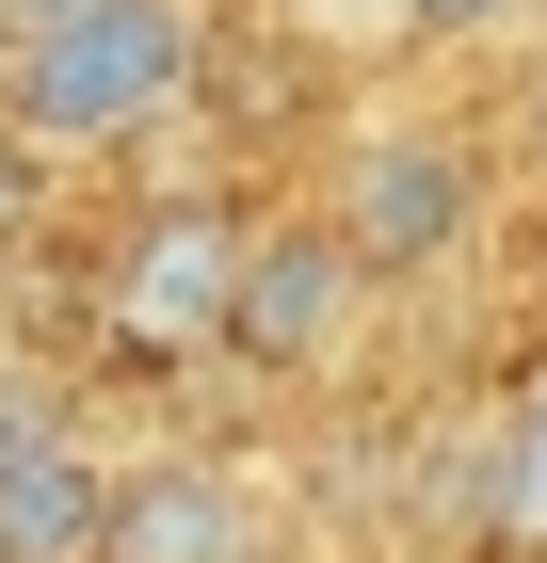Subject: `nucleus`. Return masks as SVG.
<instances>
[{"label": "nucleus", "instance_id": "6", "mask_svg": "<svg viewBox=\"0 0 547 563\" xmlns=\"http://www.w3.org/2000/svg\"><path fill=\"white\" fill-rule=\"evenodd\" d=\"M97 516H113V451L81 419H33L0 451V563H97Z\"/></svg>", "mask_w": 547, "mask_h": 563}, {"label": "nucleus", "instance_id": "7", "mask_svg": "<svg viewBox=\"0 0 547 563\" xmlns=\"http://www.w3.org/2000/svg\"><path fill=\"white\" fill-rule=\"evenodd\" d=\"M483 531H500V548H547V354L515 371L500 434H483Z\"/></svg>", "mask_w": 547, "mask_h": 563}, {"label": "nucleus", "instance_id": "4", "mask_svg": "<svg viewBox=\"0 0 547 563\" xmlns=\"http://www.w3.org/2000/svg\"><path fill=\"white\" fill-rule=\"evenodd\" d=\"M371 274L338 242L322 210H242V274H226V354H242L258 387H322L338 354L371 339Z\"/></svg>", "mask_w": 547, "mask_h": 563}, {"label": "nucleus", "instance_id": "1", "mask_svg": "<svg viewBox=\"0 0 547 563\" xmlns=\"http://www.w3.org/2000/svg\"><path fill=\"white\" fill-rule=\"evenodd\" d=\"M194 81H210V0H65L33 33H0V130L48 145L65 177L177 130Z\"/></svg>", "mask_w": 547, "mask_h": 563}, {"label": "nucleus", "instance_id": "11", "mask_svg": "<svg viewBox=\"0 0 547 563\" xmlns=\"http://www.w3.org/2000/svg\"><path fill=\"white\" fill-rule=\"evenodd\" d=\"M33 16H65V0H0V33H33Z\"/></svg>", "mask_w": 547, "mask_h": 563}, {"label": "nucleus", "instance_id": "3", "mask_svg": "<svg viewBox=\"0 0 547 563\" xmlns=\"http://www.w3.org/2000/svg\"><path fill=\"white\" fill-rule=\"evenodd\" d=\"M226 274H242V210H226V194L129 210L113 258H97V354H113V371H194V354H226Z\"/></svg>", "mask_w": 547, "mask_h": 563}, {"label": "nucleus", "instance_id": "9", "mask_svg": "<svg viewBox=\"0 0 547 563\" xmlns=\"http://www.w3.org/2000/svg\"><path fill=\"white\" fill-rule=\"evenodd\" d=\"M547 0H403V33L419 48H500V33H532Z\"/></svg>", "mask_w": 547, "mask_h": 563}, {"label": "nucleus", "instance_id": "5", "mask_svg": "<svg viewBox=\"0 0 547 563\" xmlns=\"http://www.w3.org/2000/svg\"><path fill=\"white\" fill-rule=\"evenodd\" d=\"M97 563H258V483L226 451H113Z\"/></svg>", "mask_w": 547, "mask_h": 563}, {"label": "nucleus", "instance_id": "2", "mask_svg": "<svg viewBox=\"0 0 547 563\" xmlns=\"http://www.w3.org/2000/svg\"><path fill=\"white\" fill-rule=\"evenodd\" d=\"M483 210H500V162L451 130V113H371L322 177V225L354 242L371 290H435L451 258H483Z\"/></svg>", "mask_w": 547, "mask_h": 563}, {"label": "nucleus", "instance_id": "8", "mask_svg": "<svg viewBox=\"0 0 547 563\" xmlns=\"http://www.w3.org/2000/svg\"><path fill=\"white\" fill-rule=\"evenodd\" d=\"M48 210H65V162H48V145H17V130H0V274H33V242H48Z\"/></svg>", "mask_w": 547, "mask_h": 563}, {"label": "nucleus", "instance_id": "10", "mask_svg": "<svg viewBox=\"0 0 547 563\" xmlns=\"http://www.w3.org/2000/svg\"><path fill=\"white\" fill-rule=\"evenodd\" d=\"M515 162L547 177V48H532V81H515Z\"/></svg>", "mask_w": 547, "mask_h": 563}]
</instances>
